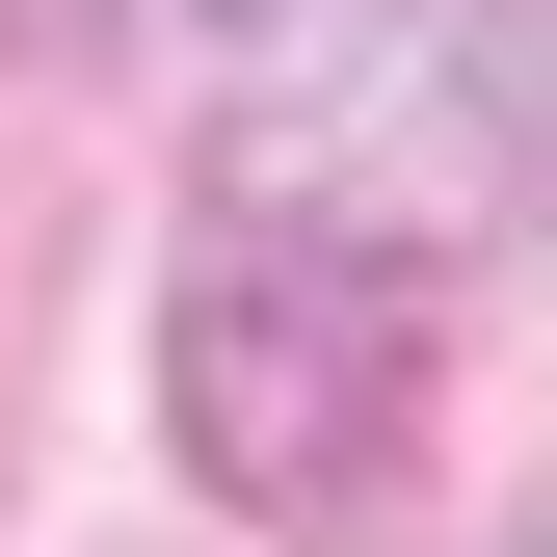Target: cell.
<instances>
[{
	"label": "cell",
	"instance_id": "cell-2",
	"mask_svg": "<svg viewBox=\"0 0 557 557\" xmlns=\"http://www.w3.org/2000/svg\"><path fill=\"white\" fill-rule=\"evenodd\" d=\"M27 27H53V53H107V81H133V53H239V27H293V0H27Z\"/></svg>",
	"mask_w": 557,
	"mask_h": 557
},
{
	"label": "cell",
	"instance_id": "cell-1",
	"mask_svg": "<svg viewBox=\"0 0 557 557\" xmlns=\"http://www.w3.org/2000/svg\"><path fill=\"white\" fill-rule=\"evenodd\" d=\"M425 372H451L425 239L319 213V186H239V213L186 239L160 398H186V451H213L265 531H372V505H398V451H425Z\"/></svg>",
	"mask_w": 557,
	"mask_h": 557
}]
</instances>
